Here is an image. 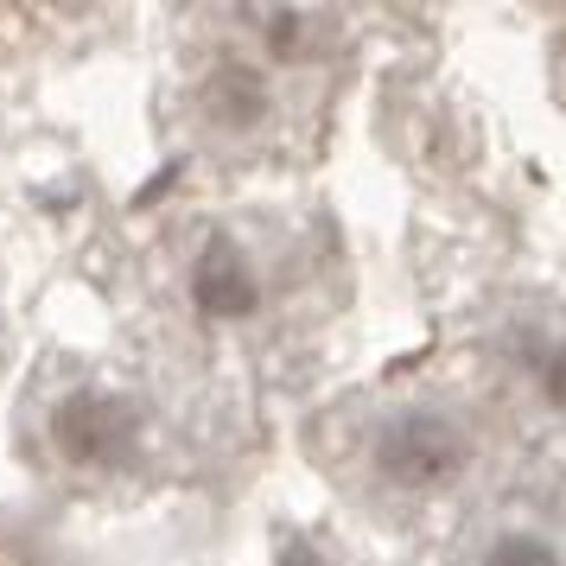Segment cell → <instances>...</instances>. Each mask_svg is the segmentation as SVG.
<instances>
[{
    "label": "cell",
    "mask_w": 566,
    "mask_h": 566,
    "mask_svg": "<svg viewBox=\"0 0 566 566\" xmlns=\"http://www.w3.org/2000/svg\"><path fill=\"white\" fill-rule=\"evenodd\" d=\"M471 464V439L452 413L439 408H401L376 433V471L395 490H446Z\"/></svg>",
    "instance_id": "obj_1"
},
{
    "label": "cell",
    "mask_w": 566,
    "mask_h": 566,
    "mask_svg": "<svg viewBox=\"0 0 566 566\" xmlns=\"http://www.w3.org/2000/svg\"><path fill=\"white\" fill-rule=\"evenodd\" d=\"M52 439L71 464L90 471H115L134 459L140 446V413L128 395H108V388H71L52 408Z\"/></svg>",
    "instance_id": "obj_2"
},
{
    "label": "cell",
    "mask_w": 566,
    "mask_h": 566,
    "mask_svg": "<svg viewBox=\"0 0 566 566\" xmlns=\"http://www.w3.org/2000/svg\"><path fill=\"white\" fill-rule=\"evenodd\" d=\"M191 306L205 312L210 325H235V318H255L261 312L255 261L242 255L230 235H210L205 255L191 261Z\"/></svg>",
    "instance_id": "obj_3"
},
{
    "label": "cell",
    "mask_w": 566,
    "mask_h": 566,
    "mask_svg": "<svg viewBox=\"0 0 566 566\" xmlns=\"http://www.w3.org/2000/svg\"><path fill=\"white\" fill-rule=\"evenodd\" d=\"M217 115L235 122V128H255L261 115H268V83H261V71H249V64L217 71Z\"/></svg>",
    "instance_id": "obj_4"
},
{
    "label": "cell",
    "mask_w": 566,
    "mask_h": 566,
    "mask_svg": "<svg viewBox=\"0 0 566 566\" xmlns=\"http://www.w3.org/2000/svg\"><path fill=\"white\" fill-rule=\"evenodd\" d=\"M484 566H560V554H554V541L528 535V528H510V535L484 554Z\"/></svg>",
    "instance_id": "obj_5"
},
{
    "label": "cell",
    "mask_w": 566,
    "mask_h": 566,
    "mask_svg": "<svg viewBox=\"0 0 566 566\" xmlns=\"http://www.w3.org/2000/svg\"><path fill=\"white\" fill-rule=\"evenodd\" d=\"M306 45V13H268V52L293 57Z\"/></svg>",
    "instance_id": "obj_6"
},
{
    "label": "cell",
    "mask_w": 566,
    "mask_h": 566,
    "mask_svg": "<svg viewBox=\"0 0 566 566\" xmlns=\"http://www.w3.org/2000/svg\"><path fill=\"white\" fill-rule=\"evenodd\" d=\"M281 566H325V554H318L306 535H286L281 541Z\"/></svg>",
    "instance_id": "obj_7"
}]
</instances>
